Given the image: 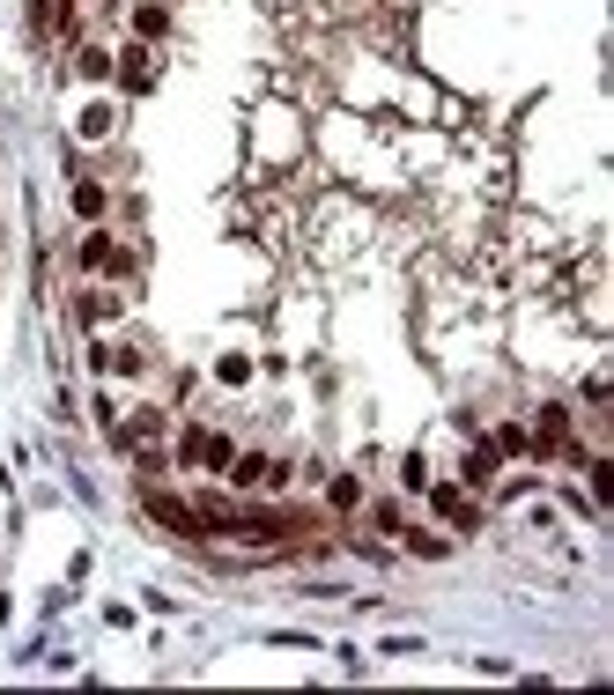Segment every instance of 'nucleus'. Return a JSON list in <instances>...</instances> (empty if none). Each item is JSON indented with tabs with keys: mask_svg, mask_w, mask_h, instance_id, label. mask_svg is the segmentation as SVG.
<instances>
[{
	"mask_svg": "<svg viewBox=\"0 0 614 695\" xmlns=\"http://www.w3.org/2000/svg\"><path fill=\"white\" fill-rule=\"evenodd\" d=\"M148 518H156V525H171V533H185V540H208V525H200V511H193V503H178V496H163V488H148Z\"/></svg>",
	"mask_w": 614,
	"mask_h": 695,
	"instance_id": "f257e3e1",
	"label": "nucleus"
},
{
	"mask_svg": "<svg viewBox=\"0 0 614 695\" xmlns=\"http://www.w3.org/2000/svg\"><path fill=\"white\" fill-rule=\"evenodd\" d=\"M289 466H274V459H259V452H245V459H230V481L237 488H274Z\"/></svg>",
	"mask_w": 614,
	"mask_h": 695,
	"instance_id": "f03ea898",
	"label": "nucleus"
},
{
	"mask_svg": "<svg viewBox=\"0 0 614 695\" xmlns=\"http://www.w3.org/2000/svg\"><path fill=\"white\" fill-rule=\"evenodd\" d=\"M119 82L134 89V97H141L148 82H156V67H148V45H126V52H119Z\"/></svg>",
	"mask_w": 614,
	"mask_h": 695,
	"instance_id": "7ed1b4c3",
	"label": "nucleus"
},
{
	"mask_svg": "<svg viewBox=\"0 0 614 695\" xmlns=\"http://www.w3.org/2000/svg\"><path fill=\"white\" fill-rule=\"evenodd\" d=\"M459 481H467V488H489V481H496V444H474L467 466H459Z\"/></svg>",
	"mask_w": 614,
	"mask_h": 695,
	"instance_id": "20e7f679",
	"label": "nucleus"
},
{
	"mask_svg": "<svg viewBox=\"0 0 614 695\" xmlns=\"http://www.w3.org/2000/svg\"><path fill=\"white\" fill-rule=\"evenodd\" d=\"M111 208V200H104V185L97 178H74V215H82V222H97Z\"/></svg>",
	"mask_w": 614,
	"mask_h": 695,
	"instance_id": "39448f33",
	"label": "nucleus"
},
{
	"mask_svg": "<svg viewBox=\"0 0 614 695\" xmlns=\"http://www.w3.org/2000/svg\"><path fill=\"white\" fill-rule=\"evenodd\" d=\"M111 252H119V244H111L104 230H89V237H82V252H74V259H82L89 274H104V267H111Z\"/></svg>",
	"mask_w": 614,
	"mask_h": 695,
	"instance_id": "423d86ee",
	"label": "nucleus"
},
{
	"mask_svg": "<svg viewBox=\"0 0 614 695\" xmlns=\"http://www.w3.org/2000/svg\"><path fill=\"white\" fill-rule=\"evenodd\" d=\"M430 503H437V511L452 518V525H474V503L459 496V488H437V481H430Z\"/></svg>",
	"mask_w": 614,
	"mask_h": 695,
	"instance_id": "0eeeda50",
	"label": "nucleus"
},
{
	"mask_svg": "<svg viewBox=\"0 0 614 695\" xmlns=\"http://www.w3.org/2000/svg\"><path fill=\"white\" fill-rule=\"evenodd\" d=\"M156 437H163V415H156V407H141V415L119 429V444H156Z\"/></svg>",
	"mask_w": 614,
	"mask_h": 695,
	"instance_id": "6e6552de",
	"label": "nucleus"
},
{
	"mask_svg": "<svg viewBox=\"0 0 614 695\" xmlns=\"http://www.w3.org/2000/svg\"><path fill=\"white\" fill-rule=\"evenodd\" d=\"M326 503H333V511H356V503H363V481H356V474H333V481H326Z\"/></svg>",
	"mask_w": 614,
	"mask_h": 695,
	"instance_id": "1a4fd4ad",
	"label": "nucleus"
},
{
	"mask_svg": "<svg viewBox=\"0 0 614 695\" xmlns=\"http://www.w3.org/2000/svg\"><path fill=\"white\" fill-rule=\"evenodd\" d=\"M496 459H518V452H533V437H526V429H518V422H504V429H496Z\"/></svg>",
	"mask_w": 614,
	"mask_h": 695,
	"instance_id": "9d476101",
	"label": "nucleus"
},
{
	"mask_svg": "<svg viewBox=\"0 0 614 695\" xmlns=\"http://www.w3.org/2000/svg\"><path fill=\"white\" fill-rule=\"evenodd\" d=\"M163 30H171V8H156V0L134 8V37H163Z\"/></svg>",
	"mask_w": 614,
	"mask_h": 695,
	"instance_id": "9b49d317",
	"label": "nucleus"
},
{
	"mask_svg": "<svg viewBox=\"0 0 614 695\" xmlns=\"http://www.w3.org/2000/svg\"><path fill=\"white\" fill-rule=\"evenodd\" d=\"M74 67H82L89 82H104V74H111V52H104V45H82V52H74Z\"/></svg>",
	"mask_w": 614,
	"mask_h": 695,
	"instance_id": "f8f14e48",
	"label": "nucleus"
},
{
	"mask_svg": "<svg viewBox=\"0 0 614 695\" xmlns=\"http://www.w3.org/2000/svg\"><path fill=\"white\" fill-rule=\"evenodd\" d=\"M585 474H592V496H600V503H614V459H592Z\"/></svg>",
	"mask_w": 614,
	"mask_h": 695,
	"instance_id": "ddd939ff",
	"label": "nucleus"
},
{
	"mask_svg": "<svg viewBox=\"0 0 614 695\" xmlns=\"http://www.w3.org/2000/svg\"><path fill=\"white\" fill-rule=\"evenodd\" d=\"M215 378H222V385H245V378H252V355H222Z\"/></svg>",
	"mask_w": 614,
	"mask_h": 695,
	"instance_id": "4468645a",
	"label": "nucleus"
},
{
	"mask_svg": "<svg viewBox=\"0 0 614 695\" xmlns=\"http://www.w3.org/2000/svg\"><path fill=\"white\" fill-rule=\"evenodd\" d=\"M82 134H89V141L111 134V104H89V111H82Z\"/></svg>",
	"mask_w": 614,
	"mask_h": 695,
	"instance_id": "2eb2a0df",
	"label": "nucleus"
},
{
	"mask_svg": "<svg viewBox=\"0 0 614 695\" xmlns=\"http://www.w3.org/2000/svg\"><path fill=\"white\" fill-rule=\"evenodd\" d=\"M400 533H407V525H400ZM407 555H444V540H437V533H422V525H415V533H407Z\"/></svg>",
	"mask_w": 614,
	"mask_h": 695,
	"instance_id": "dca6fc26",
	"label": "nucleus"
},
{
	"mask_svg": "<svg viewBox=\"0 0 614 695\" xmlns=\"http://www.w3.org/2000/svg\"><path fill=\"white\" fill-rule=\"evenodd\" d=\"M111 311H119V296H82V318H89V326H97V318H111Z\"/></svg>",
	"mask_w": 614,
	"mask_h": 695,
	"instance_id": "f3484780",
	"label": "nucleus"
},
{
	"mask_svg": "<svg viewBox=\"0 0 614 695\" xmlns=\"http://www.w3.org/2000/svg\"><path fill=\"white\" fill-rule=\"evenodd\" d=\"M400 481H407V488H430V466H422V452H407V466H400Z\"/></svg>",
	"mask_w": 614,
	"mask_h": 695,
	"instance_id": "a211bd4d",
	"label": "nucleus"
}]
</instances>
